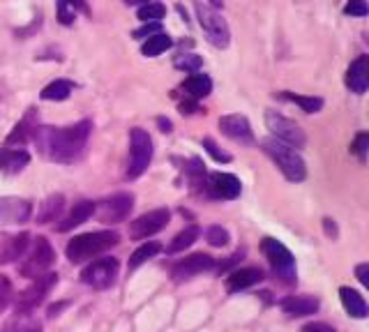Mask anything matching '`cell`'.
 I'll return each mask as SVG.
<instances>
[{"label": "cell", "instance_id": "21", "mask_svg": "<svg viewBox=\"0 0 369 332\" xmlns=\"http://www.w3.org/2000/svg\"><path fill=\"white\" fill-rule=\"evenodd\" d=\"M259 282H263L261 268H240V270H233V273L226 277V291L238 293V291H245V288H250Z\"/></svg>", "mask_w": 369, "mask_h": 332}, {"label": "cell", "instance_id": "11", "mask_svg": "<svg viewBox=\"0 0 369 332\" xmlns=\"http://www.w3.org/2000/svg\"><path fill=\"white\" fill-rule=\"evenodd\" d=\"M58 284V275L56 273H44L40 277L33 279V284L25 288V291L19 293L16 298V312H33L37 304L44 302V298L49 295V291Z\"/></svg>", "mask_w": 369, "mask_h": 332}, {"label": "cell", "instance_id": "37", "mask_svg": "<svg viewBox=\"0 0 369 332\" xmlns=\"http://www.w3.org/2000/svg\"><path fill=\"white\" fill-rule=\"evenodd\" d=\"M201 146H204L206 148V153L210 155V157H213V160L215 162H219V164H228V162H231L233 160V157L231 155H228L226 150H222V148H219L215 141H213V138H204V143H201Z\"/></svg>", "mask_w": 369, "mask_h": 332}, {"label": "cell", "instance_id": "43", "mask_svg": "<svg viewBox=\"0 0 369 332\" xmlns=\"http://www.w3.org/2000/svg\"><path fill=\"white\" fill-rule=\"evenodd\" d=\"M300 332H337V330L328 326V323H307Z\"/></svg>", "mask_w": 369, "mask_h": 332}, {"label": "cell", "instance_id": "40", "mask_svg": "<svg viewBox=\"0 0 369 332\" xmlns=\"http://www.w3.org/2000/svg\"><path fill=\"white\" fill-rule=\"evenodd\" d=\"M369 7L365 0H348V3L344 5V14L348 16H367Z\"/></svg>", "mask_w": 369, "mask_h": 332}, {"label": "cell", "instance_id": "7", "mask_svg": "<svg viewBox=\"0 0 369 332\" xmlns=\"http://www.w3.org/2000/svg\"><path fill=\"white\" fill-rule=\"evenodd\" d=\"M56 261V251L51 247V242L44 238V235H37V238L33 240V249L30 254L23 259V263L19 266V273L21 277H28V279H35L44 273H49V268L54 266Z\"/></svg>", "mask_w": 369, "mask_h": 332}, {"label": "cell", "instance_id": "33", "mask_svg": "<svg viewBox=\"0 0 369 332\" xmlns=\"http://www.w3.org/2000/svg\"><path fill=\"white\" fill-rule=\"evenodd\" d=\"M160 251H162V244L160 242H155V240L144 242L141 247H139L134 254H131L129 263H127V270H136L139 266H144L148 259H153V256L160 254Z\"/></svg>", "mask_w": 369, "mask_h": 332}, {"label": "cell", "instance_id": "20", "mask_svg": "<svg viewBox=\"0 0 369 332\" xmlns=\"http://www.w3.org/2000/svg\"><path fill=\"white\" fill-rule=\"evenodd\" d=\"M30 164V155L23 148H0V173H7V176H16L21 173L25 166Z\"/></svg>", "mask_w": 369, "mask_h": 332}, {"label": "cell", "instance_id": "12", "mask_svg": "<svg viewBox=\"0 0 369 332\" xmlns=\"http://www.w3.org/2000/svg\"><path fill=\"white\" fill-rule=\"evenodd\" d=\"M171 220V213L166 208H157V211L144 213L141 217H136L134 222L129 224V235L134 240H146L151 235L160 233L162 229H166V224Z\"/></svg>", "mask_w": 369, "mask_h": 332}, {"label": "cell", "instance_id": "13", "mask_svg": "<svg viewBox=\"0 0 369 332\" xmlns=\"http://www.w3.org/2000/svg\"><path fill=\"white\" fill-rule=\"evenodd\" d=\"M242 191L240 180L233 173H210L206 180V196L210 198H222V201H233L238 198Z\"/></svg>", "mask_w": 369, "mask_h": 332}, {"label": "cell", "instance_id": "5", "mask_svg": "<svg viewBox=\"0 0 369 332\" xmlns=\"http://www.w3.org/2000/svg\"><path fill=\"white\" fill-rule=\"evenodd\" d=\"M153 162V138L141 127H134L129 132V160H127V173L129 180L141 178Z\"/></svg>", "mask_w": 369, "mask_h": 332}, {"label": "cell", "instance_id": "49", "mask_svg": "<svg viewBox=\"0 0 369 332\" xmlns=\"http://www.w3.org/2000/svg\"><path fill=\"white\" fill-rule=\"evenodd\" d=\"M208 3H210L213 10H222V7H224V0H208Z\"/></svg>", "mask_w": 369, "mask_h": 332}, {"label": "cell", "instance_id": "27", "mask_svg": "<svg viewBox=\"0 0 369 332\" xmlns=\"http://www.w3.org/2000/svg\"><path fill=\"white\" fill-rule=\"evenodd\" d=\"M65 208V196L63 194H54L49 196L44 203H40V211H37V224H49V222H56L60 213Z\"/></svg>", "mask_w": 369, "mask_h": 332}, {"label": "cell", "instance_id": "41", "mask_svg": "<svg viewBox=\"0 0 369 332\" xmlns=\"http://www.w3.org/2000/svg\"><path fill=\"white\" fill-rule=\"evenodd\" d=\"M155 32H162V23L160 21H153V23H144L141 28H136L134 32V40H146V37H151V35Z\"/></svg>", "mask_w": 369, "mask_h": 332}, {"label": "cell", "instance_id": "10", "mask_svg": "<svg viewBox=\"0 0 369 332\" xmlns=\"http://www.w3.org/2000/svg\"><path fill=\"white\" fill-rule=\"evenodd\" d=\"M131 208H134V194L118 191V194L100 201V208H95V213L100 215L102 224H120L129 217Z\"/></svg>", "mask_w": 369, "mask_h": 332}, {"label": "cell", "instance_id": "38", "mask_svg": "<svg viewBox=\"0 0 369 332\" xmlns=\"http://www.w3.org/2000/svg\"><path fill=\"white\" fill-rule=\"evenodd\" d=\"M367 148H369V134L367 132H360L356 136L353 146H351V153H353L360 162H367Z\"/></svg>", "mask_w": 369, "mask_h": 332}, {"label": "cell", "instance_id": "2", "mask_svg": "<svg viewBox=\"0 0 369 332\" xmlns=\"http://www.w3.org/2000/svg\"><path fill=\"white\" fill-rule=\"evenodd\" d=\"M120 242V235L116 231H95V233H81L67 242L65 254L69 263H83V261L104 254L107 249L116 247Z\"/></svg>", "mask_w": 369, "mask_h": 332}, {"label": "cell", "instance_id": "4", "mask_svg": "<svg viewBox=\"0 0 369 332\" xmlns=\"http://www.w3.org/2000/svg\"><path fill=\"white\" fill-rule=\"evenodd\" d=\"M194 12H197L201 30H204L206 40L210 42V45H213L215 49H226L228 45H231V30H228V23L222 14L213 10L210 5L201 3V0H197Z\"/></svg>", "mask_w": 369, "mask_h": 332}, {"label": "cell", "instance_id": "29", "mask_svg": "<svg viewBox=\"0 0 369 332\" xmlns=\"http://www.w3.org/2000/svg\"><path fill=\"white\" fill-rule=\"evenodd\" d=\"M275 97L298 104V107H300L305 113H319L323 109V100L321 97H312V95H295V93L282 90V93H277Z\"/></svg>", "mask_w": 369, "mask_h": 332}, {"label": "cell", "instance_id": "31", "mask_svg": "<svg viewBox=\"0 0 369 332\" xmlns=\"http://www.w3.org/2000/svg\"><path fill=\"white\" fill-rule=\"evenodd\" d=\"M171 45H173V40L166 32H155V35H151V37H146L141 54L146 58H155V56L164 54L166 49H171Z\"/></svg>", "mask_w": 369, "mask_h": 332}, {"label": "cell", "instance_id": "14", "mask_svg": "<svg viewBox=\"0 0 369 332\" xmlns=\"http://www.w3.org/2000/svg\"><path fill=\"white\" fill-rule=\"evenodd\" d=\"M215 266H217L215 259L210 254H192V256H184L171 268V277L175 282H184V279H192L201 273H208V270H215Z\"/></svg>", "mask_w": 369, "mask_h": 332}, {"label": "cell", "instance_id": "15", "mask_svg": "<svg viewBox=\"0 0 369 332\" xmlns=\"http://www.w3.org/2000/svg\"><path fill=\"white\" fill-rule=\"evenodd\" d=\"M219 129H222L224 136H228L235 143H245V146L254 143V132H252L250 120L240 116V113H228V116L219 118Z\"/></svg>", "mask_w": 369, "mask_h": 332}, {"label": "cell", "instance_id": "8", "mask_svg": "<svg viewBox=\"0 0 369 332\" xmlns=\"http://www.w3.org/2000/svg\"><path fill=\"white\" fill-rule=\"evenodd\" d=\"M266 125H268V129L272 132V136L277 138V141H282V143L291 146V148H305L307 136H305V132L295 120L286 118L277 111H266Z\"/></svg>", "mask_w": 369, "mask_h": 332}, {"label": "cell", "instance_id": "42", "mask_svg": "<svg viewBox=\"0 0 369 332\" xmlns=\"http://www.w3.org/2000/svg\"><path fill=\"white\" fill-rule=\"evenodd\" d=\"M242 256H245V249H238L235 254L228 256V261H224V263H219V266H215V268H219V273H224V270H228L231 266L238 263V261H242Z\"/></svg>", "mask_w": 369, "mask_h": 332}, {"label": "cell", "instance_id": "46", "mask_svg": "<svg viewBox=\"0 0 369 332\" xmlns=\"http://www.w3.org/2000/svg\"><path fill=\"white\" fill-rule=\"evenodd\" d=\"M197 111H201V107H199L197 100L184 97V102H180V113H197Z\"/></svg>", "mask_w": 369, "mask_h": 332}, {"label": "cell", "instance_id": "1", "mask_svg": "<svg viewBox=\"0 0 369 332\" xmlns=\"http://www.w3.org/2000/svg\"><path fill=\"white\" fill-rule=\"evenodd\" d=\"M93 132V122L81 120L69 127H42L37 125L33 132V141L37 150L56 164H74L86 153L88 138Z\"/></svg>", "mask_w": 369, "mask_h": 332}, {"label": "cell", "instance_id": "23", "mask_svg": "<svg viewBox=\"0 0 369 332\" xmlns=\"http://www.w3.org/2000/svg\"><path fill=\"white\" fill-rule=\"evenodd\" d=\"M95 208L98 206H95L93 201H78V203H74V208L69 211V215L65 217V220L58 224V231L67 233V231L76 229V226H81L83 222H88L95 215Z\"/></svg>", "mask_w": 369, "mask_h": 332}, {"label": "cell", "instance_id": "18", "mask_svg": "<svg viewBox=\"0 0 369 332\" xmlns=\"http://www.w3.org/2000/svg\"><path fill=\"white\" fill-rule=\"evenodd\" d=\"M37 127V111L28 109L25 116L16 122L14 129L10 132V136L5 138V146H16V148H23L28 141H33V132Z\"/></svg>", "mask_w": 369, "mask_h": 332}, {"label": "cell", "instance_id": "28", "mask_svg": "<svg viewBox=\"0 0 369 332\" xmlns=\"http://www.w3.org/2000/svg\"><path fill=\"white\" fill-rule=\"evenodd\" d=\"M72 93H74V83L72 81H67V78H56V81H51L47 88L40 93V97L44 102H63Z\"/></svg>", "mask_w": 369, "mask_h": 332}, {"label": "cell", "instance_id": "9", "mask_svg": "<svg viewBox=\"0 0 369 332\" xmlns=\"http://www.w3.org/2000/svg\"><path fill=\"white\" fill-rule=\"evenodd\" d=\"M118 259L113 256H107V259H98L93 261V263H88L81 273V282L86 286H93L98 288V291H104V288L113 286L118 277Z\"/></svg>", "mask_w": 369, "mask_h": 332}, {"label": "cell", "instance_id": "48", "mask_svg": "<svg viewBox=\"0 0 369 332\" xmlns=\"http://www.w3.org/2000/svg\"><path fill=\"white\" fill-rule=\"evenodd\" d=\"M63 307H67V302H58V304H51V307H49V316H58V312L63 309Z\"/></svg>", "mask_w": 369, "mask_h": 332}, {"label": "cell", "instance_id": "26", "mask_svg": "<svg viewBox=\"0 0 369 332\" xmlns=\"http://www.w3.org/2000/svg\"><path fill=\"white\" fill-rule=\"evenodd\" d=\"M339 300L344 304V309L348 312V316L353 319H367V302L363 298V293L353 291L351 286H341L339 288Z\"/></svg>", "mask_w": 369, "mask_h": 332}, {"label": "cell", "instance_id": "36", "mask_svg": "<svg viewBox=\"0 0 369 332\" xmlns=\"http://www.w3.org/2000/svg\"><path fill=\"white\" fill-rule=\"evenodd\" d=\"M206 238H208L210 244H213V247H224V244H228V240H231V235H228V231L224 229V226L215 224L206 231Z\"/></svg>", "mask_w": 369, "mask_h": 332}, {"label": "cell", "instance_id": "3", "mask_svg": "<svg viewBox=\"0 0 369 332\" xmlns=\"http://www.w3.org/2000/svg\"><path fill=\"white\" fill-rule=\"evenodd\" d=\"M261 150L277 164V169L284 173L286 180L303 182L307 178V164L291 146H286L282 141H277L275 136H270V138H263L261 141Z\"/></svg>", "mask_w": 369, "mask_h": 332}, {"label": "cell", "instance_id": "32", "mask_svg": "<svg viewBox=\"0 0 369 332\" xmlns=\"http://www.w3.org/2000/svg\"><path fill=\"white\" fill-rule=\"evenodd\" d=\"M199 235H201L199 226L192 224V226H187V229H182L178 235H175L166 251H169V254H178V251H184V249L192 247V244H194V242L199 240Z\"/></svg>", "mask_w": 369, "mask_h": 332}, {"label": "cell", "instance_id": "35", "mask_svg": "<svg viewBox=\"0 0 369 332\" xmlns=\"http://www.w3.org/2000/svg\"><path fill=\"white\" fill-rule=\"evenodd\" d=\"M175 69H180V72H201V67H204V60H201V56L197 54H182V56H175L173 60Z\"/></svg>", "mask_w": 369, "mask_h": 332}, {"label": "cell", "instance_id": "17", "mask_svg": "<svg viewBox=\"0 0 369 332\" xmlns=\"http://www.w3.org/2000/svg\"><path fill=\"white\" fill-rule=\"evenodd\" d=\"M346 88L356 95H365L369 88V56H358L346 69Z\"/></svg>", "mask_w": 369, "mask_h": 332}, {"label": "cell", "instance_id": "44", "mask_svg": "<svg viewBox=\"0 0 369 332\" xmlns=\"http://www.w3.org/2000/svg\"><path fill=\"white\" fill-rule=\"evenodd\" d=\"M356 277L363 286H369V263H360L356 268Z\"/></svg>", "mask_w": 369, "mask_h": 332}, {"label": "cell", "instance_id": "16", "mask_svg": "<svg viewBox=\"0 0 369 332\" xmlns=\"http://www.w3.org/2000/svg\"><path fill=\"white\" fill-rule=\"evenodd\" d=\"M33 215V203L25 198L3 196L0 198V226L5 224H25Z\"/></svg>", "mask_w": 369, "mask_h": 332}, {"label": "cell", "instance_id": "22", "mask_svg": "<svg viewBox=\"0 0 369 332\" xmlns=\"http://www.w3.org/2000/svg\"><path fill=\"white\" fill-rule=\"evenodd\" d=\"M321 307V302L312 298V295H288V298L282 300V309L288 314V316L303 319V316H312Z\"/></svg>", "mask_w": 369, "mask_h": 332}, {"label": "cell", "instance_id": "19", "mask_svg": "<svg viewBox=\"0 0 369 332\" xmlns=\"http://www.w3.org/2000/svg\"><path fill=\"white\" fill-rule=\"evenodd\" d=\"M30 244V233H19V235H5L0 240V266L14 263L16 259H21L25 254Z\"/></svg>", "mask_w": 369, "mask_h": 332}, {"label": "cell", "instance_id": "25", "mask_svg": "<svg viewBox=\"0 0 369 332\" xmlns=\"http://www.w3.org/2000/svg\"><path fill=\"white\" fill-rule=\"evenodd\" d=\"M78 14H90L88 0H56V16L63 25H72Z\"/></svg>", "mask_w": 369, "mask_h": 332}, {"label": "cell", "instance_id": "39", "mask_svg": "<svg viewBox=\"0 0 369 332\" xmlns=\"http://www.w3.org/2000/svg\"><path fill=\"white\" fill-rule=\"evenodd\" d=\"M12 295H14L12 282L5 275H0V312H3L7 304L12 302Z\"/></svg>", "mask_w": 369, "mask_h": 332}, {"label": "cell", "instance_id": "6", "mask_svg": "<svg viewBox=\"0 0 369 332\" xmlns=\"http://www.w3.org/2000/svg\"><path fill=\"white\" fill-rule=\"evenodd\" d=\"M261 251H263V256L268 259L272 273H275L279 282L286 286L295 284V259L291 251H288L286 244H282L275 238H263Z\"/></svg>", "mask_w": 369, "mask_h": 332}, {"label": "cell", "instance_id": "34", "mask_svg": "<svg viewBox=\"0 0 369 332\" xmlns=\"http://www.w3.org/2000/svg\"><path fill=\"white\" fill-rule=\"evenodd\" d=\"M136 16L144 23H153V21H160L162 23V19L166 16V7L162 3H155V0H151V3H146V5L139 7Z\"/></svg>", "mask_w": 369, "mask_h": 332}, {"label": "cell", "instance_id": "50", "mask_svg": "<svg viewBox=\"0 0 369 332\" xmlns=\"http://www.w3.org/2000/svg\"><path fill=\"white\" fill-rule=\"evenodd\" d=\"M146 3H151V0H125V5H146Z\"/></svg>", "mask_w": 369, "mask_h": 332}, {"label": "cell", "instance_id": "47", "mask_svg": "<svg viewBox=\"0 0 369 332\" xmlns=\"http://www.w3.org/2000/svg\"><path fill=\"white\" fill-rule=\"evenodd\" d=\"M157 125H160V129H162V132H164V134H169V132H171V129H173V125H171V120H169V118H162V116H160V118H157Z\"/></svg>", "mask_w": 369, "mask_h": 332}, {"label": "cell", "instance_id": "30", "mask_svg": "<svg viewBox=\"0 0 369 332\" xmlns=\"http://www.w3.org/2000/svg\"><path fill=\"white\" fill-rule=\"evenodd\" d=\"M3 332H42L37 319L30 316V312H16L12 321H7Z\"/></svg>", "mask_w": 369, "mask_h": 332}, {"label": "cell", "instance_id": "24", "mask_svg": "<svg viewBox=\"0 0 369 332\" xmlns=\"http://www.w3.org/2000/svg\"><path fill=\"white\" fill-rule=\"evenodd\" d=\"M182 90H184V97L199 102V100H204V97H208L210 93H213V78H210L208 74L194 72L192 76L184 78Z\"/></svg>", "mask_w": 369, "mask_h": 332}, {"label": "cell", "instance_id": "45", "mask_svg": "<svg viewBox=\"0 0 369 332\" xmlns=\"http://www.w3.org/2000/svg\"><path fill=\"white\" fill-rule=\"evenodd\" d=\"M323 229H326V235H328V238L337 240L339 231H337V224H335V220H330V217H326V220H323Z\"/></svg>", "mask_w": 369, "mask_h": 332}]
</instances>
